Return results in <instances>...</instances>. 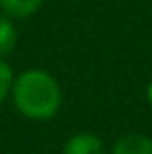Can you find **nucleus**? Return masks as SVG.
<instances>
[{
  "mask_svg": "<svg viewBox=\"0 0 152 154\" xmlns=\"http://www.w3.org/2000/svg\"><path fill=\"white\" fill-rule=\"evenodd\" d=\"M11 98L15 108L31 121H50L60 110L63 90L44 69H25L13 79Z\"/></svg>",
  "mask_w": 152,
  "mask_h": 154,
  "instance_id": "f257e3e1",
  "label": "nucleus"
},
{
  "mask_svg": "<svg viewBox=\"0 0 152 154\" xmlns=\"http://www.w3.org/2000/svg\"><path fill=\"white\" fill-rule=\"evenodd\" d=\"M63 154H106V146L96 133L81 131L65 142Z\"/></svg>",
  "mask_w": 152,
  "mask_h": 154,
  "instance_id": "f03ea898",
  "label": "nucleus"
},
{
  "mask_svg": "<svg viewBox=\"0 0 152 154\" xmlns=\"http://www.w3.org/2000/svg\"><path fill=\"white\" fill-rule=\"evenodd\" d=\"M110 154H152V137L142 133H125L113 144Z\"/></svg>",
  "mask_w": 152,
  "mask_h": 154,
  "instance_id": "7ed1b4c3",
  "label": "nucleus"
},
{
  "mask_svg": "<svg viewBox=\"0 0 152 154\" xmlns=\"http://www.w3.org/2000/svg\"><path fill=\"white\" fill-rule=\"evenodd\" d=\"M44 0H0V11L11 19H27L40 11Z\"/></svg>",
  "mask_w": 152,
  "mask_h": 154,
  "instance_id": "20e7f679",
  "label": "nucleus"
},
{
  "mask_svg": "<svg viewBox=\"0 0 152 154\" xmlns=\"http://www.w3.org/2000/svg\"><path fill=\"white\" fill-rule=\"evenodd\" d=\"M17 46V27L8 15L0 11V56L11 54Z\"/></svg>",
  "mask_w": 152,
  "mask_h": 154,
  "instance_id": "39448f33",
  "label": "nucleus"
},
{
  "mask_svg": "<svg viewBox=\"0 0 152 154\" xmlns=\"http://www.w3.org/2000/svg\"><path fill=\"white\" fill-rule=\"evenodd\" d=\"M13 79H15V73H13L11 65L4 60V56H0V106H2V102L11 96Z\"/></svg>",
  "mask_w": 152,
  "mask_h": 154,
  "instance_id": "423d86ee",
  "label": "nucleus"
},
{
  "mask_svg": "<svg viewBox=\"0 0 152 154\" xmlns=\"http://www.w3.org/2000/svg\"><path fill=\"white\" fill-rule=\"evenodd\" d=\"M146 98H148V102H150V106H152V81L148 83V88H146Z\"/></svg>",
  "mask_w": 152,
  "mask_h": 154,
  "instance_id": "0eeeda50",
  "label": "nucleus"
}]
</instances>
